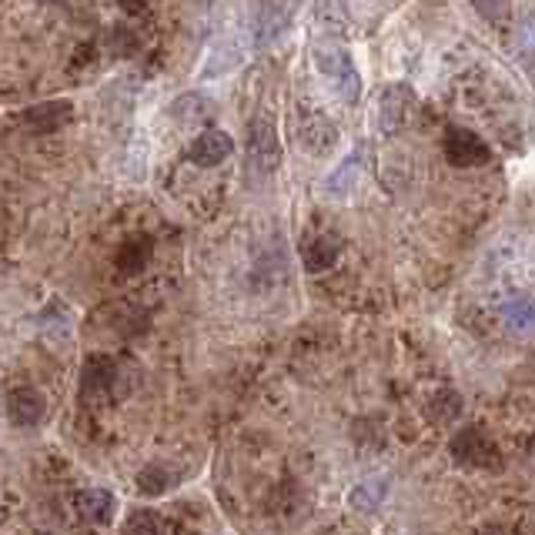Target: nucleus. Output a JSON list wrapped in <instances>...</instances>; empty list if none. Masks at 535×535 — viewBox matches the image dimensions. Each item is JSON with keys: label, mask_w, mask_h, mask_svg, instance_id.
<instances>
[{"label": "nucleus", "mask_w": 535, "mask_h": 535, "mask_svg": "<svg viewBox=\"0 0 535 535\" xmlns=\"http://www.w3.org/2000/svg\"><path fill=\"white\" fill-rule=\"evenodd\" d=\"M21 121L31 131H57L61 124L71 121V104L67 101H47V104H34L21 114Z\"/></svg>", "instance_id": "9d476101"}, {"label": "nucleus", "mask_w": 535, "mask_h": 535, "mask_svg": "<svg viewBox=\"0 0 535 535\" xmlns=\"http://www.w3.org/2000/svg\"><path fill=\"white\" fill-rule=\"evenodd\" d=\"M301 0H258V44L265 47L275 37L288 31V24L295 21Z\"/></svg>", "instance_id": "39448f33"}, {"label": "nucleus", "mask_w": 535, "mask_h": 535, "mask_svg": "<svg viewBox=\"0 0 535 535\" xmlns=\"http://www.w3.org/2000/svg\"><path fill=\"white\" fill-rule=\"evenodd\" d=\"M342 255V241L335 235H315L305 241V248H301V258H305V268L308 271H325L335 265V258Z\"/></svg>", "instance_id": "9b49d317"}, {"label": "nucleus", "mask_w": 535, "mask_h": 535, "mask_svg": "<svg viewBox=\"0 0 535 535\" xmlns=\"http://www.w3.org/2000/svg\"><path fill=\"white\" fill-rule=\"evenodd\" d=\"M445 154H449V161L459 164V168H479V164L492 158L489 144H485L479 134H472L465 128H449V134H445Z\"/></svg>", "instance_id": "423d86ee"}, {"label": "nucleus", "mask_w": 535, "mask_h": 535, "mask_svg": "<svg viewBox=\"0 0 535 535\" xmlns=\"http://www.w3.org/2000/svg\"><path fill=\"white\" fill-rule=\"evenodd\" d=\"M7 415H11V422L21 428L37 425L44 418V395L31 385L14 388V392L7 395Z\"/></svg>", "instance_id": "1a4fd4ad"}, {"label": "nucleus", "mask_w": 535, "mask_h": 535, "mask_svg": "<svg viewBox=\"0 0 535 535\" xmlns=\"http://www.w3.org/2000/svg\"><path fill=\"white\" fill-rule=\"evenodd\" d=\"M412 111H415V91L402 81H392L382 91V97H378V114H375L378 131L385 138H395L408 124V118H412Z\"/></svg>", "instance_id": "f03ea898"}, {"label": "nucleus", "mask_w": 535, "mask_h": 535, "mask_svg": "<svg viewBox=\"0 0 535 535\" xmlns=\"http://www.w3.org/2000/svg\"><path fill=\"white\" fill-rule=\"evenodd\" d=\"M74 505H77V512H81L87 522L104 525V522H111L114 505H118V502H114V495L107 489H84V492L74 495Z\"/></svg>", "instance_id": "f8f14e48"}, {"label": "nucleus", "mask_w": 535, "mask_h": 535, "mask_svg": "<svg viewBox=\"0 0 535 535\" xmlns=\"http://www.w3.org/2000/svg\"><path fill=\"white\" fill-rule=\"evenodd\" d=\"M168 111H171V118L198 124V121H211L214 118V101H211V97H204V94L194 91V94H181L178 101L168 107Z\"/></svg>", "instance_id": "4468645a"}, {"label": "nucleus", "mask_w": 535, "mask_h": 535, "mask_svg": "<svg viewBox=\"0 0 535 535\" xmlns=\"http://www.w3.org/2000/svg\"><path fill=\"white\" fill-rule=\"evenodd\" d=\"M121 4H124V11H131V14H134V11H141V7L148 4V0H121Z\"/></svg>", "instance_id": "412c9836"}, {"label": "nucleus", "mask_w": 535, "mask_h": 535, "mask_svg": "<svg viewBox=\"0 0 535 535\" xmlns=\"http://www.w3.org/2000/svg\"><path fill=\"white\" fill-rule=\"evenodd\" d=\"M505 325L515 328V332H529L532 325V301L529 298H512L509 305L502 308Z\"/></svg>", "instance_id": "dca6fc26"}, {"label": "nucleus", "mask_w": 535, "mask_h": 535, "mask_svg": "<svg viewBox=\"0 0 535 535\" xmlns=\"http://www.w3.org/2000/svg\"><path fill=\"white\" fill-rule=\"evenodd\" d=\"M295 134L298 144L308 154H328L338 144V131L335 124L325 118L321 111H311V107H298L295 114Z\"/></svg>", "instance_id": "20e7f679"}, {"label": "nucleus", "mask_w": 535, "mask_h": 535, "mask_svg": "<svg viewBox=\"0 0 535 535\" xmlns=\"http://www.w3.org/2000/svg\"><path fill=\"white\" fill-rule=\"evenodd\" d=\"M114 378V365L107 362V358H91V362L84 365V388L91 392V388H107Z\"/></svg>", "instance_id": "a211bd4d"}, {"label": "nucleus", "mask_w": 535, "mask_h": 535, "mask_svg": "<svg viewBox=\"0 0 535 535\" xmlns=\"http://www.w3.org/2000/svg\"><path fill=\"white\" fill-rule=\"evenodd\" d=\"M124 255H128L131 261H124V268L128 271H138L144 261H148L151 255V245H148V238H141V241H128V248H124Z\"/></svg>", "instance_id": "aec40b11"}, {"label": "nucleus", "mask_w": 535, "mask_h": 535, "mask_svg": "<svg viewBox=\"0 0 535 535\" xmlns=\"http://www.w3.org/2000/svg\"><path fill=\"white\" fill-rule=\"evenodd\" d=\"M452 452L465 465H482V469L485 465H499V452H495V445L485 439L479 428H462L452 442Z\"/></svg>", "instance_id": "6e6552de"}, {"label": "nucleus", "mask_w": 535, "mask_h": 535, "mask_svg": "<svg viewBox=\"0 0 535 535\" xmlns=\"http://www.w3.org/2000/svg\"><path fill=\"white\" fill-rule=\"evenodd\" d=\"M171 482H174V475L164 469V465H148V469L138 475V489L144 495H161L164 489H171Z\"/></svg>", "instance_id": "f3484780"}, {"label": "nucleus", "mask_w": 535, "mask_h": 535, "mask_svg": "<svg viewBox=\"0 0 535 535\" xmlns=\"http://www.w3.org/2000/svg\"><path fill=\"white\" fill-rule=\"evenodd\" d=\"M168 529H174V525H168V522H161L158 515L154 512H134L128 522H124V532H144V535H158V532H168Z\"/></svg>", "instance_id": "6ab92c4d"}, {"label": "nucleus", "mask_w": 535, "mask_h": 535, "mask_svg": "<svg viewBox=\"0 0 535 535\" xmlns=\"http://www.w3.org/2000/svg\"><path fill=\"white\" fill-rule=\"evenodd\" d=\"M385 495H388V479L385 475H372V479H365V482H358L352 495H348V505H352L355 512H375L378 505L385 502Z\"/></svg>", "instance_id": "ddd939ff"}, {"label": "nucleus", "mask_w": 535, "mask_h": 535, "mask_svg": "<svg viewBox=\"0 0 535 535\" xmlns=\"http://www.w3.org/2000/svg\"><path fill=\"white\" fill-rule=\"evenodd\" d=\"M248 158L258 171H275L281 161V141L278 128L268 114H255L248 124Z\"/></svg>", "instance_id": "7ed1b4c3"}, {"label": "nucleus", "mask_w": 535, "mask_h": 535, "mask_svg": "<svg viewBox=\"0 0 535 535\" xmlns=\"http://www.w3.org/2000/svg\"><path fill=\"white\" fill-rule=\"evenodd\" d=\"M358 168H362V154H352V158L342 161V168H338L332 178H328V194H335V198H342V194L352 191V184L358 178Z\"/></svg>", "instance_id": "2eb2a0df"}, {"label": "nucleus", "mask_w": 535, "mask_h": 535, "mask_svg": "<svg viewBox=\"0 0 535 535\" xmlns=\"http://www.w3.org/2000/svg\"><path fill=\"white\" fill-rule=\"evenodd\" d=\"M315 67L321 71L328 84L335 87L338 97L345 104H355L358 94H362V77H358V67L352 61V51L342 44H321L315 51Z\"/></svg>", "instance_id": "f257e3e1"}, {"label": "nucleus", "mask_w": 535, "mask_h": 535, "mask_svg": "<svg viewBox=\"0 0 535 535\" xmlns=\"http://www.w3.org/2000/svg\"><path fill=\"white\" fill-rule=\"evenodd\" d=\"M231 154H235V141H231L228 131H218V128L201 131L188 148V158L194 164H201V168H214V164L228 161Z\"/></svg>", "instance_id": "0eeeda50"}]
</instances>
